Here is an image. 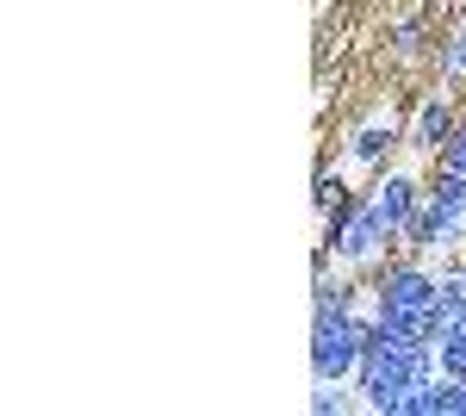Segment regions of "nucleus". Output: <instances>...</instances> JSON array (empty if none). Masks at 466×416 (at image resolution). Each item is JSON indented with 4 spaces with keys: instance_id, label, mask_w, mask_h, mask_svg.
Segmentation results:
<instances>
[{
    "instance_id": "12",
    "label": "nucleus",
    "mask_w": 466,
    "mask_h": 416,
    "mask_svg": "<svg viewBox=\"0 0 466 416\" xmlns=\"http://www.w3.org/2000/svg\"><path fill=\"white\" fill-rule=\"evenodd\" d=\"M441 81H448V87L466 81V13H461V25L448 32V44H441Z\"/></svg>"
},
{
    "instance_id": "17",
    "label": "nucleus",
    "mask_w": 466,
    "mask_h": 416,
    "mask_svg": "<svg viewBox=\"0 0 466 416\" xmlns=\"http://www.w3.org/2000/svg\"><path fill=\"white\" fill-rule=\"evenodd\" d=\"M461 125H466V112H461Z\"/></svg>"
},
{
    "instance_id": "7",
    "label": "nucleus",
    "mask_w": 466,
    "mask_h": 416,
    "mask_svg": "<svg viewBox=\"0 0 466 416\" xmlns=\"http://www.w3.org/2000/svg\"><path fill=\"white\" fill-rule=\"evenodd\" d=\"M461 131V112H454V100H423L417 106V125H410V149H423V156H441L448 149V137Z\"/></svg>"
},
{
    "instance_id": "14",
    "label": "nucleus",
    "mask_w": 466,
    "mask_h": 416,
    "mask_svg": "<svg viewBox=\"0 0 466 416\" xmlns=\"http://www.w3.org/2000/svg\"><path fill=\"white\" fill-rule=\"evenodd\" d=\"M441 380V373H435ZM435 380H417L404 398H398V416H435Z\"/></svg>"
},
{
    "instance_id": "11",
    "label": "nucleus",
    "mask_w": 466,
    "mask_h": 416,
    "mask_svg": "<svg viewBox=\"0 0 466 416\" xmlns=\"http://www.w3.org/2000/svg\"><path fill=\"white\" fill-rule=\"evenodd\" d=\"M435 292H441V311L448 317H466V261H448L435 274Z\"/></svg>"
},
{
    "instance_id": "13",
    "label": "nucleus",
    "mask_w": 466,
    "mask_h": 416,
    "mask_svg": "<svg viewBox=\"0 0 466 416\" xmlns=\"http://www.w3.org/2000/svg\"><path fill=\"white\" fill-rule=\"evenodd\" d=\"M349 199V187H342V174H329V168H318V193H311V206H318V218H329V211Z\"/></svg>"
},
{
    "instance_id": "16",
    "label": "nucleus",
    "mask_w": 466,
    "mask_h": 416,
    "mask_svg": "<svg viewBox=\"0 0 466 416\" xmlns=\"http://www.w3.org/2000/svg\"><path fill=\"white\" fill-rule=\"evenodd\" d=\"M311 411L318 416H329V411H349V391L336 380H318V391H311Z\"/></svg>"
},
{
    "instance_id": "8",
    "label": "nucleus",
    "mask_w": 466,
    "mask_h": 416,
    "mask_svg": "<svg viewBox=\"0 0 466 416\" xmlns=\"http://www.w3.org/2000/svg\"><path fill=\"white\" fill-rule=\"evenodd\" d=\"M392 149H398V125L392 118H367L355 137H349V162H355V168H386Z\"/></svg>"
},
{
    "instance_id": "6",
    "label": "nucleus",
    "mask_w": 466,
    "mask_h": 416,
    "mask_svg": "<svg viewBox=\"0 0 466 416\" xmlns=\"http://www.w3.org/2000/svg\"><path fill=\"white\" fill-rule=\"evenodd\" d=\"M423 193H430V187H423L417 174H404V168H380V180L367 187V206L386 218V230H392V237H404V230H410V218L423 211Z\"/></svg>"
},
{
    "instance_id": "2",
    "label": "nucleus",
    "mask_w": 466,
    "mask_h": 416,
    "mask_svg": "<svg viewBox=\"0 0 466 416\" xmlns=\"http://www.w3.org/2000/svg\"><path fill=\"white\" fill-rule=\"evenodd\" d=\"M367 311L398 323V330H417V336H441L448 330V311H441V292H435V274L423 261H386L380 279L367 286Z\"/></svg>"
},
{
    "instance_id": "9",
    "label": "nucleus",
    "mask_w": 466,
    "mask_h": 416,
    "mask_svg": "<svg viewBox=\"0 0 466 416\" xmlns=\"http://www.w3.org/2000/svg\"><path fill=\"white\" fill-rule=\"evenodd\" d=\"M435 354H441L448 380H466V317H448V330L435 336Z\"/></svg>"
},
{
    "instance_id": "3",
    "label": "nucleus",
    "mask_w": 466,
    "mask_h": 416,
    "mask_svg": "<svg viewBox=\"0 0 466 416\" xmlns=\"http://www.w3.org/2000/svg\"><path fill=\"white\" fill-rule=\"evenodd\" d=\"M398 237L386 230V218L367 206V193L360 199H342V206L323 218V249L336 255V261H349V268H367V261H380Z\"/></svg>"
},
{
    "instance_id": "1",
    "label": "nucleus",
    "mask_w": 466,
    "mask_h": 416,
    "mask_svg": "<svg viewBox=\"0 0 466 416\" xmlns=\"http://www.w3.org/2000/svg\"><path fill=\"white\" fill-rule=\"evenodd\" d=\"M435 373H441V354H435L430 336L398 330L386 317H367V354H360V367H355V391L367 411L398 416V398L417 380H435Z\"/></svg>"
},
{
    "instance_id": "5",
    "label": "nucleus",
    "mask_w": 466,
    "mask_h": 416,
    "mask_svg": "<svg viewBox=\"0 0 466 416\" xmlns=\"http://www.w3.org/2000/svg\"><path fill=\"white\" fill-rule=\"evenodd\" d=\"M461 237H466V180L435 174V187L423 193V211L410 218L404 243L410 249H454Z\"/></svg>"
},
{
    "instance_id": "10",
    "label": "nucleus",
    "mask_w": 466,
    "mask_h": 416,
    "mask_svg": "<svg viewBox=\"0 0 466 416\" xmlns=\"http://www.w3.org/2000/svg\"><path fill=\"white\" fill-rule=\"evenodd\" d=\"M318 311H360V286L355 279H329V268L318 274Z\"/></svg>"
},
{
    "instance_id": "18",
    "label": "nucleus",
    "mask_w": 466,
    "mask_h": 416,
    "mask_svg": "<svg viewBox=\"0 0 466 416\" xmlns=\"http://www.w3.org/2000/svg\"><path fill=\"white\" fill-rule=\"evenodd\" d=\"M461 385H466V380H461Z\"/></svg>"
},
{
    "instance_id": "15",
    "label": "nucleus",
    "mask_w": 466,
    "mask_h": 416,
    "mask_svg": "<svg viewBox=\"0 0 466 416\" xmlns=\"http://www.w3.org/2000/svg\"><path fill=\"white\" fill-rule=\"evenodd\" d=\"M435 174H448V180H466V125L448 137V149L435 156Z\"/></svg>"
},
{
    "instance_id": "4",
    "label": "nucleus",
    "mask_w": 466,
    "mask_h": 416,
    "mask_svg": "<svg viewBox=\"0 0 466 416\" xmlns=\"http://www.w3.org/2000/svg\"><path fill=\"white\" fill-rule=\"evenodd\" d=\"M367 317L373 311H318V323H311V373L318 380H355L360 354H367Z\"/></svg>"
}]
</instances>
